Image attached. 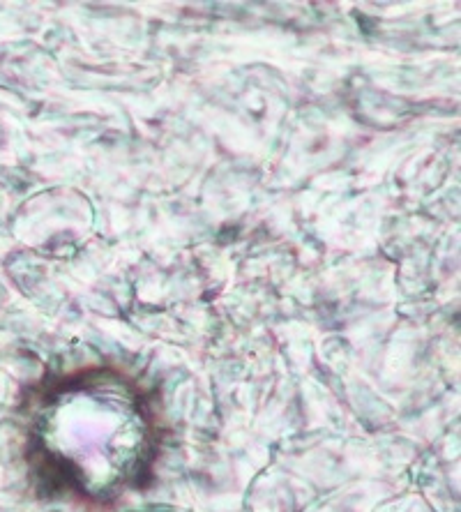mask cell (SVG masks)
<instances>
[{"label":"cell","mask_w":461,"mask_h":512,"mask_svg":"<svg viewBox=\"0 0 461 512\" xmlns=\"http://www.w3.org/2000/svg\"><path fill=\"white\" fill-rule=\"evenodd\" d=\"M153 399L130 376L88 367L28 399V462L47 489L111 503L146 485L160 450Z\"/></svg>","instance_id":"obj_1"}]
</instances>
